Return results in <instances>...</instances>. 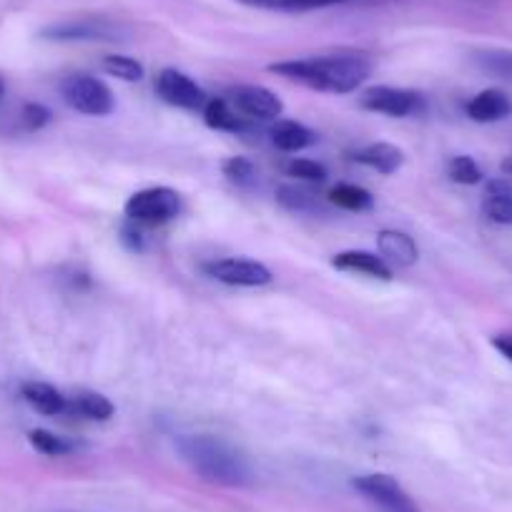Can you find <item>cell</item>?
<instances>
[{
	"mask_svg": "<svg viewBox=\"0 0 512 512\" xmlns=\"http://www.w3.org/2000/svg\"><path fill=\"white\" fill-rule=\"evenodd\" d=\"M221 174L231 181V184L241 186V189H249L256 184V166L251 164L244 156H229V159L221 161Z\"/></svg>",
	"mask_w": 512,
	"mask_h": 512,
	"instance_id": "7402d4cb",
	"label": "cell"
},
{
	"mask_svg": "<svg viewBox=\"0 0 512 512\" xmlns=\"http://www.w3.org/2000/svg\"><path fill=\"white\" fill-rule=\"evenodd\" d=\"M28 442L33 445V450L41 452L46 457H63V455H71L76 450L73 442H68L66 437L61 435H53L48 430H31L28 432Z\"/></svg>",
	"mask_w": 512,
	"mask_h": 512,
	"instance_id": "44dd1931",
	"label": "cell"
},
{
	"mask_svg": "<svg viewBox=\"0 0 512 512\" xmlns=\"http://www.w3.org/2000/svg\"><path fill=\"white\" fill-rule=\"evenodd\" d=\"M21 395L23 400H26L33 410L41 412V415L56 417L68 410V400L56 390V387H53V384L26 382L21 387Z\"/></svg>",
	"mask_w": 512,
	"mask_h": 512,
	"instance_id": "ac0fdd59",
	"label": "cell"
},
{
	"mask_svg": "<svg viewBox=\"0 0 512 512\" xmlns=\"http://www.w3.org/2000/svg\"><path fill=\"white\" fill-rule=\"evenodd\" d=\"M467 116L477 123H495L502 121L512 113V101L507 93L497 91V88H487V91L477 93L475 98H470L465 106Z\"/></svg>",
	"mask_w": 512,
	"mask_h": 512,
	"instance_id": "4fadbf2b",
	"label": "cell"
},
{
	"mask_svg": "<svg viewBox=\"0 0 512 512\" xmlns=\"http://www.w3.org/2000/svg\"><path fill=\"white\" fill-rule=\"evenodd\" d=\"M284 171H287L289 176H294V179L309 181V184H322V181H327L329 176L327 166L312 159H292L287 166H284Z\"/></svg>",
	"mask_w": 512,
	"mask_h": 512,
	"instance_id": "484cf974",
	"label": "cell"
},
{
	"mask_svg": "<svg viewBox=\"0 0 512 512\" xmlns=\"http://www.w3.org/2000/svg\"><path fill=\"white\" fill-rule=\"evenodd\" d=\"M176 450L201 480L224 487H246L254 482V470L244 452L221 437L181 435Z\"/></svg>",
	"mask_w": 512,
	"mask_h": 512,
	"instance_id": "7a4b0ae2",
	"label": "cell"
},
{
	"mask_svg": "<svg viewBox=\"0 0 512 512\" xmlns=\"http://www.w3.org/2000/svg\"><path fill=\"white\" fill-rule=\"evenodd\" d=\"M482 211L495 224H512V186L505 179L487 181L485 196H482Z\"/></svg>",
	"mask_w": 512,
	"mask_h": 512,
	"instance_id": "9a60e30c",
	"label": "cell"
},
{
	"mask_svg": "<svg viewBox=\"0 0 512 512\" xmlns=\"http://www.w3.org/2000/svg\"><path fill=\"white\" fill-rule=\"evenodd\" d=\"M377 246L382 259L392 262L395 267L410 269L415 267L417 259H420V249H417L415 239H412L410 234H405V231H397V229L379 231Z\"/></svg>",
	"mask_w": 512,
	"mask_h": 512,
	"instance_id": "8fae6325",
	"label": "cell"
},
{
	"mask_svg": "<svg viewBox=\"0 0 512 512\" xmlns=\"http://www.w3.org/2000/svg\"><path fill=\"white\" fill-rule=\"evenodd\" d=\"M502 171H505V174H510V176H512V156H510V159L502 161Z\"/></svg>",
	"mask_w": 512,
	"mask_h": 512,
	"instance_id": "1f68e13d",
	"label": "cell"
},
{
	"mask_svg": "<svg viewBox=\"0 0 512 512\" xmlns=\"http://www.w3.org/2000/svg\"><path fill=\"white\" fill-rule=\"evenodd\" d=\"M332 267L342 269V272H359V274H367V277L382 279V282H392L390 264L384 262L382 256L372 254V251H362V249L339 251V254H334Z\"/></svg>",
	"mask_w": 512,
	"mask_h": 512,
	"instance_id": "7c38bea8",
	"label": "cell"
},
{
	"mask_svg": "<svg viewBox=\"0 0 512 512\" xmlns=\"http://www.w3.org/2000/svg\"><path fill=\"white\" fill-rule=\"evenodd\" d=\"M21 123L26 131H41L51 123V111L43 103H26L21 111Z\"/></svg>",
	"mask_w": 512,
	"mask_h": 512,
	"instance_id": "f1b7e54d",
	"label": "cell"
},
{
	"mask_svg": "<svg viewBox=\"0 0 512 512\" xmlns=\"http://www.w3.org/2000/svg\"><path fill=\"white\" fill-rule=\"evenodd\" d=\"M156 93L169 106L186 108V111H204L206 101H209L204 88L194 78L186 76V73L176 71V68H164L156 76Z\"/></svg>",
	"mask_w": 512,
	"mask_h": 512,
	"instance_id": "ba28073f",
	"label": "cell"
},
{
	"mask_svg": "<svg viewBox=\"0 0 512 512\" xmlns=\"http://www.w3.org/2000/svg\"><path fill=\"white\" fill-rule=\"evenodd\" d=\"M354 490L372 502L379 512H422L417 502L405 492V487L392 475L372 472V475H359L352 480Z\"/></svg>",
	"mask_w": 512,
	"mask_h": 512,
	"instance_id": "5b68a950",
	"label": "cell"
},
{
	"mask_svg": "<svg viewBox=\"0 0 512 512\" xmlns=\"http://www.w3.org/2000/svg\"><path fill=\"white\" fill-rule=\"evenodd\" d=\"M68 410L78 412L81 417L93 422H106L113 417V405L108 397H103L101 392H78L73 397V402H68Z\"/></svg>",
	"mask_w": 512,
	"mask_h": 512,
	"instance_id": "d6986e66",
	"label": "cell"
},
{
	"mask_svg": "<svg viewBox=\"0 0 512 512\" xmlns=\"http://www.w3.org/2000/svg\"><path fill=\"white\" fill-rule=\"evenodd\" d=\"M277 201L289 211H297V214H307L317 206V199L309 194L307 189L302 186H292V184H284L277 189Z\"/></svg>",
	"mask_w": 512,
	"mask_h": 512,
	"instance_id": "cb8c5ba5",
	"label": "cell"
},
{
	"mask_svg": "<svg viewBox=\"0 0 512 512\" xmlns=\"http://www.w3.org/2000/svg\"><path fill=\"white\" fill-rule=\"evenodd\" d=\"M450 179L462 186H475L482 181V169L472 156H455L450 161Z\"/></svg>",
	"mask_w": 512,
	"mask_h": 512,
	"instance_id": "83f0119b",
	"label": "cell"
},
{
	"mask_svg": "<svg viewBox=\"0 0 512 512\" xmlns=\"http://www.w3.org/2000/svg\"><path fill=\"white\" fill-rule=\"evenodd\" d=\"M61 96L73 111L83 113V116H108L116 108L111 88L101 78L88 76V73H73V76L63 78Z\"/></svg>",
	"mask_w": 512,
	"mask_h": 512,
	"instance_id": "3957f363",
	"label": "cell"
},
{
	"mask_svg": "<svg viewBox=\"0 0 512 512\" xmlns=\"http://www.w3.org/2000/svg\"><path fill=\"white\" fill-rule=\"evenodd\" d=\"M121 241L131 251H144V234H141V229H139V224H136V221H128V224L123 226Z\"/></svg>",
	"mask_w": 512,
	"mask_h": 512,
	"instance_id": "f546056e",
	"label": "cell"
},
{
	"mask_svg": "<svg viewBox=\"0 0 512 512\" xmlns=\"http://www.w3.org/2000/svg\"><path fill=\"white\" fill-rule=\"evenodd\" d=\"M204 123L214 131L224 134H246L249 131V118L241 116L226 98H209L204 106Z\"/></svg>",
	"mask_w": 512,
	"mask_h": 512,
	"instance_id": "5bb4252c",
	"label": "cell"
},
{
	"mask_svg": "<svg viewBox=\"0 0 512 512\" xmlns=\"http://www.w3.org/2000/svg\"><path fill=\"white\" fill-rule=\"evenodd\" d=\"M103 71L126 83H136L144 78V66L136 58L128 56H106L103 58Z\"/></svg>",
	"mask_w": 512,
	"mask_h": 512,
	"instance_id": "603a6c76",
	"label": "cell"
},
{
	"mask_svg": "<svg viewBox=\"0 0 512 512\" xmlns=\"http://www.w3.org/2000/svg\"><path fill=\"white\" fill-rule=\"evenodd\" d=\"M492 347H495L507 362H512V334H497V337H492Z\"/></svg>",
	"mask_w": 512,
	"mask_h": 512,
	"instance_id": "4dcf8cb0",
	"label": "cell"
},
{
	"mask_svg": "<svg viewBox=\"0 0 512 512\" xmlns=\"http://www.w3.org/2000/svg\"><path fill=\"white\" fill-rule=\"evenodd\" d=\"M226 101L246 118H259V121H272L279 118L284 111V103L279 101V96L274 91L264 86H234L226 93Z\"/></svg>",
	"mask_w": 512,
	"mask_h": 512,
	"instance_id": "9c48e42d",
	"label": "cell"
},
{
	"mask_svg": "<svg viewBox=\"0 0 512 512\" xmlns=\"http://www.w3.org/2000/svg\"><path fill=\"white\" fill-rule=\"evenodd\" d=\"M329 204L344 211H369L374 206V196L357 184H337L327 194Z\"/></svg>",
	"mask_w": 512,
	"mask_h": 512,
	"instance_id": "ffe728a7",
	"label": "cell"
},
{
	"mask_svg": "<svg viewBox=\"0 0 512 512\" xmlns=\"http://www.w3.org/2000/svg\"><path fill=\"white\" fill-rule=\"evenodd\" d=\"M269 71L314 91L352 93L369 78L372 61L364 53H332V56L279 61L272 63Z\"/></svg>",
	"mask_w": 512,
	"mask_h": 512,
	"instance_id": "6da1fadb",
	"label": "cell"
},
{
	"mask_svg": "<svg viewBox=\"0 0 512 512\" xmlns=\"http://www.w3.org/2000/svg\"><path fill=\"white\" fill-rule=\"evenodd\" d=\"M204 272L211 279L229 287H267L274 282V274L269 267L254 259H219V262L204 264Z\"/></svg>",
	"mask_w": 512,
	"mask_h": 512,
	"instance_id": "52a82bcc",
	"label": "cell"
},
{
	"mask_svg": "<svg viewBox=\"0 0 512 512\" xmlns=\"http://www.w3.org/2000/svg\"><path fill=\"white\" fill-rule=\"evenodd\" d=\"M269 136H272V144L279 151H287V154L309 149L317 141V134H314L312 128H307L299 121H277L269 128Z\"/></svg>",
	"mask_w": 512,
	"mask_h": 512,
	"instance_id": "2e32d148",
	"label": "cell"
},
{
	"mask_svg": "<svg viewBox=\"0 0 512 512\" xmlns=\"http://www.w3.org/2000/svg\"><path fill=\"white\" fill-rule=\"evenodd\" d=\"M43 38H48V41H113L116 28L106 21L83 18V21H66L48 26L43 31Z\"/></svg>",
	"mask_w": 512,
	"mask_h": 512,
	"instance_id": "30bf717a",
	"label": "cell"
},
{
	"mask_svg": "<svg viewBox=\"0 0 512 512\" xmlns=\"http://www.w3.org/2000/svg\"><path fill=\"white\" fill-rule=\"evenodd\" d=\"M241 3L269 8V11H312V8L334 6V3H344V0H241Z\"/></svg>",
	"mask_w": 512,
	"mask_h": 512,
	"instance_id": "d4e9b609",
	"label": "cell"
},
{
	"mask_svg": "<svg viewBox=\"0 0 512 512\" xmlns=\"http://www.w3.org/2000/svg\"><path fill=\"white\" fill-rule=\"evenodd\" d=\"M6 93V83H3V78H0V96Z\"/></svg>",
	"mask_w": 512,
	"mask_h": 512,
	"instance_id": "d6a6232c",
	"label": "cell"
},
{
	"mask_svg": "<svg viewBox=\"0 0 512 512\" xmlns=\"http://www.w3.org/2000/svg\"><path fill=\"white\" fill-rule=\"evenodd\" d=\"M359 106L364 111L382 113L390 118H407L412 113H420L425 108V101L417 91H407V88L395 86H374L359 96Z\"/></svg>",
	"mask_w": 512,
	"mask_h": 512,
	"instance_id": "8992f818",
	"label": "cell"
},
{
	"mask_svg": "<svg viewBox=\"0 0 512 512\" xmlns=\"http://www.w3.org/2000/svg\"><path fill=\"white\" fill-rule=\"evenodd\" d=\"M352 159L357 161V164L367 166V169H374L377 174H384V176L395 174V171L405 164V154H402V149H397V146L392 144H369L364 146V149H359Z\"/></svg>",
	"mask_w": 512,
	"mask_h": 512,
	"instance_id": "e0dca14e",
	"label": "cell"
},
{
	"mask_svg": "<svg viewBox=\"0 0 512 512\" xmlns=\"http://www.w3.org/2000/svg\"><path fill=\"white\" fill-rule=\"evenodd\" d=\"M477 66L492 76L512 81V51H482L477 53Z\"/></svg>",
	"mask_w": 512,
	"mask_h": 512,
	"instance_id": "4316f807",
	"label": "cell"
},
{
	"mask_svg": "<svg viewBox=\"0 0 512 512\" xmlns=\"http://www.w3.org/2000/svg\"><path fill=\"white\" fill-rule=\"evenodd\" d=\"M128 221L136 224H164L179 216L181 196L169 186H151V189L136 191L123 206Z\"/></svg>",
	"mask_w": 512,
	"mask_h": 512,
	"instance_id": "277c9868",
	"label": "cell"
}]
</instances>
